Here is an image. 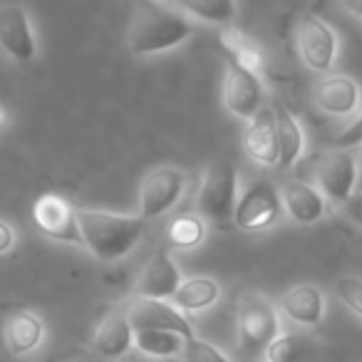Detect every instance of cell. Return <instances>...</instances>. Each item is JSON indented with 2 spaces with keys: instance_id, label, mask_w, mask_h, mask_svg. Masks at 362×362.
<instances>
[{
  "instance_id": "cell-8",
  "label": "cell",
  "mask_w": 362,
  "mask_h": 362,
  "mask_svg": "<svg viewBox=\"0 0 362 362\" xmlns=\"http://www.w3.org/2000/svg\"><path fill=\"white\" fill-rule=\"evenodd\" d=\"M33 218H35V226L40 228V233H45L52 241L82 246L77 209H72V204L67 199L57 197V194H45L33 206Z\"/></svg>"
},
{
  "instance_id": "cell-28",
  "label": "cell",
  "mask_w": 362,
  "mask_h": 362,
  "mask_svg": "<svg viewBox=\"0 0 362 362\" xmlns=\"http://www.w3.org/2000/svg\"><path fill=\"white\" fill-rule=\"evenodd\" d=\"M335 291H337V296H340V300L345 303L352 313H357V315L362 317V281L360 278H342V281H337Z\"/></svg>"
},
{
  "instance_id": "cell-14",
  "label": "cell",
  "mask_w": 362,
  "mask_h": 362,
  "mask_svg": "<svg viewBox=\"0 0 362 362\" xmlns=\"http://www.w3.org/2000/svg\"><path fill=\"white\" fill-rule=\"evenodd\" d=\"M179 286L181 273L176 268V263L171 261V256L166 251H156L146 261V266L141 268V276L136 281V296L166 300V298H174Z\"/></svg>"
},
{
  "instance_id": "cell-23",
  "label": "cell",
  "mask_w": 362,
  "mask_h": 362,
  "mask_svg": "<svg viewBox=\"0 0 362 362\" xmlns=\"http://www.w3.org/2000/svg\"><path fill=\"white\" fill-rule=\"evenodd\" d=\"M174 3L204 23L231 25L236 18V0H174Z\"/></svg>"
},
{
  "instance_id": "cell-16",
  "label": "cell",
  "mask_w": 362,
  "mask_h": 362,
  "mask_svg": "<svg viewBox=\"0 0 362 362\" xmlns=\"http://www.w3.org/2000/svg\"><path fill=\"white\" fill-rule=\"evenodd\" d=\"M42 337H45V325L30 310L11 313L3 322V340L16 357L30 355L33 350H37Z\"/></svg>"
},
{
  "instance_id": "cell-36",
  "label": "cell",
  "mask_w": 362,
  "mask_h": 362,
  "mask_svg": "<svg viewBox=\"0 0 362 362\" xmlns=\"http://www.w3.org/2000/svg\"><path fill=\"white\" fill-rule=\"evenodd\" d=\"M357 181H362V166L357 169Z\"/></svg>"
},
{
  "instance_id": "cell-1",
  "label": "cell",
  "mask_w": 362,
  "mask_h": 362,
  "mask_svg": "<svg viewBox=\"0 0 362 362\" xmlns=\"http://www.w3.org/2000/svg\"><path fill=\"white\" fill-rule=\"evenodd\" d=\"M82 246L95 258L105 263L119 261L141 241L146 221L141 216H122V214L95 211V209H77Z\"/></svg>"
},
{
  "instance_id": "cell-20",
  "label": "cell",
  "mask_w": 362,
  "mask_h": 362,
  "mask_svg": "<svg viewBox=\"0 0 362 362\" xmlns=\"http://www.w3.org/2000/svg\"><path fill=\"white\" fill-rule=\"evenodd\" d=\"M216 300H218V283L206 276L181 281V286L176 288V293H174V303L181 310H189V313L206 310V308H211Z\"/></svg>"
},
{
  "instance_id": "cell-15",
  "label": "cell",
  "mask_w": 362,
  "mask_h": 362,
  "mask_svg": "<svg viewBox=\"0 0 362 362\" xmlns=\"http://www.w3.org/2000/svg\"><path fill=\"white\" fill-rule=\"evenodd\" d=\"M132 345H134V330H132L124 310H110L102 317L95 337H92L95 352L107 360H119L129 352Z\"/></svg>"
},
{
  "instance_id": "cell-31",
  "label": "cell",
  "mask_w": 362,
  "mask_h": 362,
  "mask_svg": "<svg viewBox=\"0 0 362 362\" xmlns=\"http://www.w3.org/2000/svg\"><path fill=\"white\" fill-rule=\"evenodd\" d=\"M16 243V231L11 228V223L0 218V253H8Z\"/></svg>"
},
{
  "instance_id": "cell-26",
  "label": "cell",
  "mask_w": 362,
  "mask_h": 362,
  "mask_svg": "<svg viewBox=\"0 0 362 362\" xmlns=\"http://www.w3.org/2000/svg\"><path fill=\"white\" fill-rule=\"evenodd\" d=\"M204 233H206V221L202 216H179L171 221L169 231H166V241L176 248H194L204 241Z\"/></svg>"
},
{
  "instance_id": "cell-24",
  "label": "cell",
  "mask_w": 362,
  "mask_h": 362,
  "mask_svg": "<svg viewBox=\"0 0 362 362\" xmlns=\"http://www.w3.org/2000/svg\"><path fill=\"white\" fill-rule=\"evenodd\" d=\"M221 40H223V47L231 52L236 65L246 67V70L253 72V75L263 67V57H261V52H258V47L253 45L238 28L226 25V30L221 33Z\"/></svg>"
},
{
  "instance_id": "cell-4",
  "label": "cell",
  "mask_w": 362,
  "mask_h": 362,
  "mask_svg": "<svg viewBox=\"0 0 362 362\" xmlns=\"http://www.w3.org/2000/svg\"><path fill=\"white\" fill-rule=\"evenodd\" d=\"M236 322L243 350H266L278 335V313L261 293H243L238 298Z\"/></svg>"
},
{
  "instance_id": "cell-13",
  "label": "cell",
  "mask_w": 362,
  "mask_h": 362,
  "mask_svg": "<svg viewBox=\"0 0 362 362\" xmlns=\"http://www.w3.org/2000/svg\"><path fill=\"white\" fill-rule=\"evenodd\" d=\"M243 146L246 154L253 161L263 166H276L281 146H278V127H276V112L271 107H261L256 117L248 124L246 134H243Z\"/></svg>"
},
{
  "instance_id": "cell-10",
  "label": "cell",
  "mask_w": 362,
  "mask_h": 362,
  "mask_svg": "<svg viewBox=\"0 0 362 362\" xmlns=\"http://www.w3.org/2000/svg\"><path fill=\"white\" fill-rule=\"evenodd\" d=\"M317 184L322 197L335 204H342L352 197L357 184V161L352 151L332 149L317 161Z\"/></svg>"
},
{
  "instance_id": "cell-12",
  "label": "cell",
  "mask_w": 362,
  "mask_h": 362,
  "mask_svg": "<svg viewBox=\"0 0 362 362\" xmlns=\"http://www.w3.org/2000/svg\"><path fill=\"white\" fill-rule=\"evenodd\" d=\"M263 102V87L253 72L246 67L231 62L223 77V105L231 115L241 119H253L256 112L261 110Z\"/></svg>"
},
{
  "instance_id": "cell-18",
  "label": "cell",
  "mask_w": 362,
  "mask_h": 362,
  "mask_svg": "<svg viewBox=\"0 0 362 362\" xmlns=\"http://www.w3.org/2000/svg\"><path fill=\"white\" fill-rule=\"evenodd\" d=\"M281 202L286 204L288 216L298 223H315L325 214V197L303 181H288Z\"/></svg>"
},
{
  "instance_id": "cell-5",
  "label": "cell",
  "mask_w": 362,
  "mask_h": 362,
  "mask_svg": "<svg viewBox=\"0 0 362 362\" xmlns=\"http://www.w3.org/2000/svg\"><path fill=\"white\" fill-rule=\"evenodd\" d=\"M283 214V202L278 197L276 187L271 181H253L251 187L243 192V197L236 202L233 211V223L243 231H263L273 226Z\"/></svg>"
},
{
  "instance_id": "cell-27",
  "label": "cell",
  "mask_w": 362,
  "mask_h": 362,
  "mask_svg": "<svg viewBox=\"0 0 362 362\" xmlns=\"http://www.w3.org/2000/svg\"><path fill=\"white\" fill-rule=\"evenodd\" d=\"M181 355H184V362H231L218 347H214L206 340H199V337L184 340Z\"/></svg>"
},
{
  "instance_id": "cell-7",
  "label": "cell",
  "mask_w": 362,
  "mask_h": 362,
  "mask_svg": "<svg viewBox=\"0 0 362 362\" xmlns=\"http://www.w3.org/2000/svg\"><path fill=\"white\" fill-rule=\"evenodd\" d=\"M122 310H124L132 330H171V332L184 335L187 340L194 337V330H192V325H189L187 317L164 300L134 296Z\"/></svg>"
},
{
  "instance_id": "cell-22",
  "label": "cell",
  "mask_w": 362,
  "mask_h": 362,
  "mask_svg": "<svg viewBox=\"0 0 362 362\" xmlns=\"http://www.w3.org/2000/svg\"><path fill=\"white\" fill-rule=\"evenodd\" d=\"M187 337L171 330H134V347L149 357L179 355Z\"/></svg>"
},
{
  "instance_id": "cell-30",
  "label": "cell",
  "mask_w": 362,
  "mask_h": 362,
  "mask_svg": "<svg viewBox=\"0 0 362 362\" xmlns=\"http://www.w3.org/2000/svg\"><path fill=\"white\" fill-rule=\"evenodd\" d=\"M342 204H345V214H347V216L362 226V194H352V197L347 199V202H342Z\"/></svg>"
},
{
  "instance_id": "cell-34",
  "label": "cell",
  "mask_w": 362,
  "mask_h": 362,
  "mask_svg": "<svg viewBox=\"0 0 362 362\" xmlns=\"http://www.w3.org/2000/svg\"><path fill=\"white\" fill-rule=\"evenodd\" d=\"M6 124V112H3V107H0V127Z\"/></svg>"
},
{
  "instance_id": "cell-9",
  "label": "cell",
  "mask_w": 362,
  "mask_h": 362,
  "mask_svg": "<svg viewBox=\"0 0 362 362\" xmlns=\"http://www.w3.org/2000/svg\"><path fill=\"white\" fill-rule=\"evenodd\" d=\"M298 52L303 62L315 72H327L337 55V37L325 21L315 16H303L298 23Z\"/></svg>"
},
{
  "instance_id": "cell-3",
  "label": "cell",
  "mask_w": 362,
  "mask_h": 362,
  "mask_svg": "<svg viewBox=\"0 0 362 362\" xmlns=\"http://www.w3.org/2000/svg\"><path fill=\"white\" fill-rule=\"evenodd\" d=\"M238 192V174L236 166L226 159L214 161L206 169L197 197L199 216L216 228H228L233 223V211H236Z\"/></svg>"
},
{
  "instance_id": "cell-37",
  "label": "cell",
  "mask_w": 362,
  "mask_h": 362,
  "mask_svg": "<svg viewBox=\"0 0 362 362\" xmlns=\"http://www.w3.org/2000/svg\"><path fill=\"white\" fill-rule=\"evenodd\" d=\"M263 362H268V360H263Z\"/></svg>"
},
{
  "instance_id": "cell-19",
  "label": "cell",
  "mask_w": 362,
  "mask_h": 362,
  "mask_svg": "<svg viewBox=\"0 0 362 362\" xmlns=\"http://www.w3.org/2000/svg\"><path fill=\"white\" fill-rule=\"evenodd\" d=\"M281 308L291 320L300 322V325H317V322L322 320L325 300H322L320 288L296 286V288H291V291L283 293Z\"/></svg>"
},
{
  "instance_id": "cell-17",
  "label": "cell",
  "mask_w": 362,
  "mask_h": 362,
  "mask_svg": "<svg viewBox=\"0 0 362 362\" xmlns=\"http://www.w3.org/2000/svg\"><path fill=\"white\" fill-rule=\"evenodd\" d=\"M315 100L322 112L335 117H345L360 102V87L347 75H325L317 82Z\"/></svg>"
},
{
  "instance_id": "cell-2",
  "label": "cell",
  "mask_w": 362,
  "mask_h": 362,
  "mask_svg": "<svg viewBox=\"0 0 362 362\" xmlns=\"http://www.w3.org/2000/svg\"><path fill=\"white\" fill-rule=\"evenodd\" d=\"M192 33V23L181 13L161 6H146L134 16L127 42L134 55H156L181 45Z\"/></svg>"
},
{
  "instance_id": "cell-35",
  "label": "cell",
  "mask_w": 362,
  "mask_h": 362,
  "mask_svg": "<svg viewBox=\"0 0 362 362\" xmlns=\"http://www.w3.org/2000/svg\"><path fill=\"white\" fill-rule=\"evenodd\" d=\"M154 6H164V3H171V0H151Z\"/></svg>"
},
{
  "instance_id": "cell-29",
  "label": "cell",
  "mask_w": 362,
  "mask_h": 362,
  "mask_svg": "<svg viewBox=\"0 0 362 362\" xmlns=\"http://www.w3.org/2000/svg\"><path fill=\"white\" fill-rule=\"evenodd\" d=\"M362 144V112L335 136V146L337 149H352V146Z\"/></svg>"
},
{
  "instance_id": "cell-6",
  "label": "cell",
  "mask_w": 362,
  "mask_h": 362,
  "mask_svg": "<svg viewBox=\"0 0 362 362\" xmlns=\"http://www.w3.org/2000/svg\"><path fill=\"white\" fill-rule=\"evenodd\" d=\"M184 187H187V176L174 166H159L149 171L139 187V216L144 221L164 216L179 202Z\"/></svg>"
},
{
  "instance_id": "cell-21",
  "label": "cell",
  "mask_w": 362,
  "mask_h": 362,
  "mask_svg": "<svg viewBox=\"0 0 362 362\" xmlns=\"http://www.w3.org/2000/svg\"><path fill=\"white\" fill-rule=\"evenodd\" d=\"M276 127H278V146H281V154H278V164L293 166L298 161L303 151V132L298 127V122L293 119V115L283 107H276Z\"/></svg>"
},
{
  "instance_id": "cell-32",
  "label": "cell",
  "mask_w": 362,
  "mask_h": 362,
  "mask_svg": "<svg viewBox=\"0 0 362 362\" xmlns=\"http://www.w3.org/2000/svg\"><path fill=\"white\" fill-rule=\"evenodd\" d=\"M342 6H345V11H350L352 16L362 18V0H340Z\"/></svg>"
},
{
  "instance_id": "cell-33",
  "label": "cell",
  "mask_w": 362,
  "mask_h": 362,
  "mask_svg": "<svg viewBox=\"0 0 362 362\" xmlns=\"http://www.w3.org/2000/svg\"><path fill=\"white\" fill-rule=\"evenodd\" d=\"M65 362H95L90 355H72V357H67Z\"/></svg>"
},
{
  "instance_id": "cell-11",
  "label": "cell",
  "mask_w": 362,
  "mask_h": 362,
  "mask_svg": "<svg viewBox=\"0 0 362 362\" xmlns=\"http://www.w3.org/2000/svg\"><path fill=\"white\" fill-rule=\"evenodd\" d=\"M0 47L18 62H30L37 52L28 11L16 3L0 6Z\"/></svg>"
},
{
  "instance_id": "cell-25",
  "label": "cell",
  "mask_w": 362,
  "mask_h": 362,
  "mask_svg": "<svg viewBox=\"0 0 362 362\" xmlns=\"http://www.w3.org/2000/svg\"><path fill=\"white\" fill-rule=\"evenodd\" d=\"M310 342L308 337L296 335V332H278L266 347L268 362H305L310 355Z\"/></svg>"
}]
</instances>
